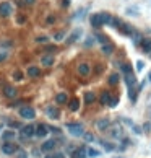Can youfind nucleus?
Returning a JSON list of instances; mask_svg holds the SVG:
<instances>
[{
	"mask_svg": "<svg viewBox=\"0 0 151 158\" xmlns=\"http://www.w3.org/2000/svg\"><path fill=\"white\" fill-rule=\"evenodd\" d=\"M11 13H13V7H11V3L10 2H0V16L8 18Z\"/></svg>",
	"mask_w": 151,
	"mask_h": 158,
	"instance_id": "f03ea898",
	"label": "nucleus"
},
{
	"mask_svg": "<svg viewBox=\"0 0 151 158\" xmlns=\"http://www.w3.org/2000/svg\"><path fill=\"white\" fill-rule=\"evenodd\" d=\"M54 21H55V16H52V15H50L49 18H47V23L50 25V23H54Z\"/></svg>",
	"mask_w": 151,
	"mask_h": 158,
	"instance_id": "c9c22d12",
	"label": "nucleus"
},
{
	"mask_svg": "<svg viewBox=\"0 0 151 158\" xmlns=\"http://www.w3.org/2000/svg\"><path fill=\"white\" fill-rule=\"evenodd\" d=\"M109 83H111V85H117L119 83V75L117 73H112V75L109 77Z\"/></svg>",
	"mask_w": 151,
	"mask_h": 158,
	"instance_id": "5701e85b",
	"label": "nucleus"
},
{
	"mask_svg": "<svg viewBox=\"0 0 151 158\" xmlns=\"http://www.w3.org/2000/svg\"><path fill=\"white\" fill-rule=\"evenodd\" d=\"M47 116L50 117V119H57V117L60 116V112H59L57 108H52V106H50V108H47Z\"/></svg>",
	"mask_w": 151,
	"mask_h": 158,
	"instance_id": "4468645a",
	"label": "nucleus"
},
{
	"mask_svg": "<svg viewBox=\"0 0 151 158\" xmlns=\"http://www.w3.org/2000/svg\"><path fill=\"white\" fill-rule=\"evenodd\" d=\"M18 158H26V152H20V153H18Z\"/></svg>",
	"mask_w": 151,
	"mask_h": 158,
	"instance_id": "4c0bfd02",
	"label": "nucleus"
},
{
	"mask_svg": "<svg viewBox=\"0 0 151 158\" xmlns=\"http://www.w3.org/2000/svg\"><path fill=\"white\" fill-rule=\"evenodd\" d=\"M20 114H21V117H25V119H34V116H36V111H34V108L25 106V108L20 109Z\"/></svg>",
	"mask_w": 151,
	"mask_h": 158,
	"instance_id": "20e7f679",
	"label": "nucleus"
},
{
	"mask_svg": "<svg viewBox=\"0 0 151 158\" xmlns=\"http://www.w3.org/2000/svg\"><path fill=\"white\" fill-rule=\"evenodd\" d=\"M78 34H80V31L77 30V31H75V33H73V34L70 36V39H68V43H73V41H75V39H77V38H78Z\"/></svg>",
	"mask_w": 151,
	"mask_h": 158,
	"instance_id": "bb28decb",
	"label": "nucleus"
},
{
	"mask_svg": "<svg viewBox=\"0 0 151 158\" xmlns=\"http://www.w3.org/2000/svg\"><path fill=\"white\" fill-rule=\"evenodd\" d=\"M3 59H5V55H3V54H0V62H2Z\"/></svg>",
	"mask_w": 151,
	"mask_h": 158,
	"instance_id": "ea45409f",
	"label": "nucleus"
},
{
	"mask_svg": "<svg viewBox=\"0 0 151 158\" xmlns=\"http://www.w3.org/2000/svg\"><path fill=\"white\" fill-rule=\"evenodd\" d=\"M120 30H122V33H125V34H132V28L129 25H120Z\"/></svg>",
	"mask_w": 151,
	"mask_h": 158,
	"instance_id": "393cba45",
	"label": "nucleus"
},
{
	"mask_svg": "<svg viewBox=\"0 0 151 158\" xmlns=\"http://www.w3.org/2000/svg\"><path fill=\"white\" fill-rule=\"evenodd\" d=\"M148 78H149V80H151V72H149V77H148Z\"/></svg>",
	"mask_w": 151,
	"mask_h": 158,
	"instance_id": "a19ab883",
	"label": "nucleus"
},
{
	"mask_svg": "<svg viewBox=\"0 0 151 158\" xmlns=\"http://www.w3.org/2000/svg\"><path fill=\"white\" fill-rule=\"evenodd\" d=\"M109 101H111V93L104 91V93L101 95V103H102V104H109Z\"/></svg>",
	"mask_w": 151,
	"mask_h": 158,
	"instance_id": "6ab92c4d",
	"label": "nucleus"
},
{
	"mask_svg": "<svg viewBox=\"0 0 151 158\" xmlns=\"http://www.w3.org/2000/svg\"><path fill=\"white\" fill-rule=\"evenodd\" d=\"M41 75V69L39 67H30V69H28V77H33V78H36V77H39Z\"/></svg>",
	"mask_w": 151,
	"mask_h": 158,
	"instance_id": "ddd939ff",
	"label": "nucleus"
},
{
	"mask_svg": "<svg viewBox=\"0 0 151 158\" xmlns=\"http://www.w3.org/2000/svg\"><path fill=\"white\" fill-rule=\"evenodd\" d=\"M55 101H57V103H59V104H63V103H67V95H65V93H59V95H57V96H55Z\"/></svg>",
	"mask_w": 151,
	"mask_h": 158,
	"instance_id": "aec40b11",
	"label": "nucleus"
},
{
	"mask_svg": "<svg viewBox=\"0 0 151 158\" xmlns=\"http://www.w3.org/2000/svg\"><path fill=\"white\" fill-rule=\"evenodd\" d=\"M143 65H145V62H143V60H138V62H137V69H138V70H141V69H143Z\"/></svg>",
	"mask_w": 151,
	"mask_h": 158,
	"instance_id": "c756f323",
	"label": "nucleus"
},
{
	"mask_svg": "<svg viewBox=\"0 0 151 158\" xmlns=\"http://www.w3.org/2000/svg\"><path fill=\"white\" fill-rule=\"evenodd\" d=\"M42 65H46V67H49V65H52L54 64V55H44L42 57Z\"/></svg>",
	"mask_w": 151,
	"mask_h": 158,
	"instance_id": "f3484780",
	"label": "nucleus"
},
{
	"mask_svg": "<svg viewBox=\"0 0 151 158\" xmlns=\"http://www.w3.org/2000/svg\"><path fill=\"white\" fill-rule=\"evenodd\" d=\"M16 150H18V148H16V145L11 144V142H5V144L2 145V152H3V153H7V155L15 153Z\"/></svg>",
	"mask_w": 151,
	"mask_h": 158,
	"instance_id": "39448f33",
	"label": "nucleus"
},
{
	"mask_svg": "<svg viewBox=\"0 0 151 158\" xmlns=\"http://www.w3.org/2000/svg\"><path fill=\"white\" fill-rule=\"evenodd\" d=\"M67 129H68V132H70L72 135H83L85 134V129H83V126L81 124H68L67 126Z\"/></svg>",
	"mask_w": 151,
	"mask_h": 158,
	"instance_id": "7ed1b4c3",
	"label": "nucleus"
},
{
	"mask_svg": "<svg viewBox=\"0 0 151 158\" xmlns=\"http://www.w3.org/2000/svg\"><path fill=\"white\" fill-rule=\"evenodd\" d=\"M94 99H96L94 93H86V95H85V103H86V104H91V103H94Z\"/></svg>",
	"mask_w": 151,
	"mask_h": 158,
	"instance_id": "a211bd4d",
	"label": "nucleus"
},
{
	"mask_svg": "<svg viewBox=\"0 0 151 158\" xmlns=\"http://www.w3.org/2000/svg\"><path fill=\"white\" fill-rule=\"evenodd\" d=\"M112 51H114L112 44H104V46H102V52L104 54H112Z\"/></svg>",
	"mask_w": 151,
	"mask_h": 158,
	"instance_id": "4be33fe9",
	"label": "nucleus"
},
{
	"mask_svg": "<svg viewBox=\"0 0 151 158\" xmlns=\"http://www.w3.org/2000/svg\"><path fill=\"white\" fill-rule=\"evenodd\" d=\"M34 132H36V127H34L33 124H28V126H25L21 129V134L25 135V137H33Z\"/></svg>",
	"mask_w": 151,
	"mask_h": 158,
	"instance_id": "423d86ee",
	"label": "nucleus"
},
{
	"mask_svg": "<svg viewBox=\"0 0 151 158\" xmlns=\"http://www.w3.org/2000/svg\"><path fill=\"white\" fill-rule=\"evenodd\" d=\"M86 155H89V156H99V152L94 150V148H88V150H86Z\"/></svg>",
	"mask_w": 151,
	"mask_h": 158,
	"instance_id": "a878e982",
	"label": "nucleus"
},
{
	"mask_svg": "<svg viewBox=\"0 0 151 158\" xmlns=\"http://www.w3.org/2000/svg\"><path fill=\"white\" fill-rule=\"evenodd\" d=\"M62 38H63V33H57V34H55V39H57V41H60Z\"/></svg>",
	"mask_w": 151,
	"mask_h": 158,
	"instance_id": "e433bc0d",
	"label": "nucleus"
},
{
	"mask_svg": "<svg viewBox=\"0 0 151 158\" xmlns=\"http://www.w3.org/2000/svg\"><path fill=\"white\" fill-rule=\"evenodd\" d=\"M117 103H119V99H117V98H114V99L111 98V101H109V104H111V106H115Z\"/></svg>",
	"mask_w": 151,
	"mask_h": 158,
	"instance_id": "72a5a7b5",
	"label": "nucleus"
},
{
	"mask_svg": "<svg viewBox=\"0 0 151 158\" xmlns=\"http://www.w3.org/2000/svg\"><path fill=\"white\" fill-rule=\"evenodd\" d=\"M141 49L145 52H151V39H143L141 41Z\"/></svg>",
	"mask_w": 151,
	"mask_h": 158,
	"instance_id": "dca6fc26",
	"label": "nucleus"
},
{
	"mask_svg": "<svg viewBox=\"0 0 151 158\" xmlns=\"http://www.w3.org/2000/svg\"><path fill=\"white\" fill-rule=\"evenodd\" d=\"M97 127H99L101 131L107 129V127H109V121H107V119H101V121H97Z\"/></svg>",
	"mask_w": 151,
	"mask_h": 158,
	"instance_id": "412c9836",
	"label": "nucleus"
},
{
	"mask_svg": "<svg viewBox=\"0 0 151 158\" xmlns=\"http://www.w3.org/2000/svg\"><path fill=\"white\" fill-rule=\"evenodd\" d=\"M47 131L49 129L44 126V124H39V126L36 127V132H34V135H38V137H46L47 135Z\"/></svg>",
	"mask_w": 151,
	"mask_h": 158,
	"instance_id": "1a4fd4ad",
	"label": "nucleus"
},
{
	"mask_svg": "<svg viewBox=\"0 0 151 158\" xmlns=\"http://www.w3.org/2000/svg\"><path fill=\"white\" fill-rule=\"evenodd\" d=\"M46 158H65L62 153H55V155H49V156H46Z\"/></svg>",
	"mask_w": 151,
	"mask_h": 158,
	"instance_id": "c85d7f7f",
	"label": "nucleus"
},
{
	"mask_svg": "<svg viewBox=\"0 0 151 158\" xmlns=\"http://www.w3.org/2000/svg\"><path fill=\"white\" fill-rule=\"evenodd\" d=\"M54 147H55V140H47V142H44L42 145H41V150L42 152H50V150H54Z\"/></svg>",
	"mask_w": 151,
	"mask_h": 158,
	"instance_id": "9d476101",
	"label": "nucleus"
},
{
	"mask_svg": "<svg viewBox=\"0 0 151 158\" xmlns=\"http://www.w3.org/2000/svg\"><path fill=\"white\" fill-rule=\"evenodd\" d=\"M72 158H86V150L83 147H80V148L73 150L72 152Z\"/></svg>",
	"mask_w": 151,
	"mask_h": 158,
	"instance_id": "9b49d317",
	"label": "nucleus"
},
{
	"mask_svg": "<svg viewBox=\"0 0 151 158\" xmlns=\"http://www.w3.org/2000/svg\"><path fill=\"white\" fill-rule=\"evenodd\" d=\"M11 137H15V134L11 132V131H7V132L3 134V139H7V140H8V139H11Z\"/></svg>",
	"mask_w": 151,
	"mask_h": 158,
	"instance_id": "cd10ccee",
	"label": "nucleus"
},
{
	"mask_svg": "<svg viewBox=\"0 0 151 158\" xmlns=\"http://www.w3.org/2000/svg\"><path fill=\"white\" fill-rule=\"evenodd\" d=\"M125 83H127L129 88H133V85H135V75H133L132 72L125 73Z\"/></svg>",
	"mask_w": 151,
	"mask_h": 158,
	"instance_id": "f8f14e48",
	"label": "nucleus"
},
{
	"mask_svg": "<svg viewBox=\"0 0 151 158\" xmlns=\"http://www.w3.org/2000/svg\"><path fill=\"white\" fill-rule=\"evenodd\" d=\"M26 3H34V0H25Z\"/></svg>",
	"mask_w": 151,
	"mask_h": 158,
	"instance_id": "58836bf2",
	"label": "nucleus"
},
{
	"mask_svg": "<svg viewBox=\"0 0 151 158\" xmlns=\"http://www.w3.org/2000/svg\"><path fill=\"white\" fill-rule=\"evenodd\" d=\"M135 98H137V96H135V90L130 88V99H132V101H135Z\"/></svg>",
	"mask_w": 151,
	"mask_h": 158,
	"instance_id": "7c9ffc66",
	"label": "nucleus"
},
{
	"mask_svg": "<svg viewBox=\"0 0 151 158\" xmlns=\"http://www.w3.org/2000/svg\"><path fill=\"white\" fill-rule=\"evenodd\" d=\"M36 41H38V43H46V41H47V38H46V36H39Z\"/></svg>",
	"mask_w": 151,
	"mask_h": 158,
	"instance_id": "473e14b6",
	"label": "nucleus"
},
{
	"mask_svg": "<svg viewBox=\"0 0 151 158\" xmlns=\"http://www.w3.org/2000/svg\"><path fill=\"white\" fill-rule=\"evenodd\" d=\"M111 21V16H109L107 13H96L91 16V25L93 26H101L104 23H109Z\"/></svg>",
	"mask_w": 151,
	"mask_h": 158,
	"instance_id": "f257e3e1",
	"label": "nucleus"
},
{
	"mask_svg": "<svg viewBox=\"0 0 151 158\" xmlns=\"http://www.w3.org/2000/svg\"><path fill=\"white\" fill-rule=\"evenodd\" d=\"M13 78L16 82H21L23 80V73H21V70H15L13 72Z\"/></svg>",
	"mask_w": 151,
	"mask_h": 158,
	"instance_id": "b1692460",
	"label": "nucleus"
},
{
	"mask_svg": "<svg viewBox=\"0 0 151 158\" xmlns=\"http://www.w3.org/2000/svg\"><path fill=\"white\" fill-rule=\"evenodd\" d=\"M68 108H70L72 111H78V109H80V99H78V98L70 99V103H68Z\"/></svg>",
	"mask_w": 151,
	"mask_h": 158,
	"instance_id": "2eb2a0df",
	"label": "nucleus"
},
{
	"mask_svg": "<svg viewBox=\"0 0 151 158\" xmlns=\"http://www.w3.org/2000/svg\"><path fill=\"white\" fill-rule=\"evenodd\" d=\"M25 20H26V18H25V15H18V23H20V25H21V23H25Z\"/></svg>",
	"mask_w": 151,
	"mask_h": 158,
	"instance_id": "2f4dec72",
	"label": "nucleus"
},
{
	"mask_svg": "<svg viewBox=\"0 0 151 158\" xmlns=\"http://www.w3.org/2000/svg\"><path fill=\"white\" fill-rule=\"evenodd\" d=\"M97 39H99V41H101L102 44H107V39L104 38V36H101V34H99V36H97Z\"/></svg>",
	"mask_w": 151,
	"mask_h": 158,
	"instance_id": "f704fd0d",
	"label": "nucleus"
},
{
	"mask_svg": "<svg viewBox=\"0 0 151 158\" xmlns=\"http://www.w3.org/2000/svg\"><path fill=\"white\" fill-rule=\"evenodd\" d=\"M78 73L81 77H88L89 73H91V67L88 64H80L78 65Z\"/></svg>",
	"mask_w": 151,
	"mask_h": 158,
	"instance_id": "0eeeda50",
	"label": "nucleus"
},
{
	"mask_svg": "<svg viewBox=\"0 0 151 158\" xmlns=\"http://www.w3.org/2000/svg\"><path fill=\"white\" fill-rule=\"evenodd\" d=\"M3 95H5L7 98H15L16 95H18V91H16L15 87H8V85H7V87L3 88Z\"/></svg>",
	"mask_w": 151,
	"mask_h": 158,
	"instance_id": "6e6552de",
	"label": "nucleus"
}]
</instances>
